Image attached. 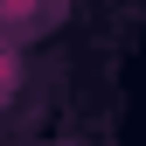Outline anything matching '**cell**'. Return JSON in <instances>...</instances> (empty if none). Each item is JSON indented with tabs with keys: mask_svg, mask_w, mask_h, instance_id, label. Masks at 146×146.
Returning <instances> with one entry per match:
<instances>
[{
	"mask_svg": "<svg viewBox=\"0 0 146 146\" xmlns=\"http://www.w3.org/2000/svg\"><path fill=\"white\" fill-rule=\"evenodd\" d=\"M49 14H56V0H0V21H14V28L49 21Z\"/></svg>",
	"mask_w": 146,
	"mask_h": 146,
	"instance_id": "6da1fadb",
	"label": "cell"
},
{
	"mask_svg": "<svg viewBox=\"0 0 146 146\" xmlns=\"http://www.w3.org/2000/svg\"><path fill=\"white\" fill-rule=\"evenodd\" d=\"M14 77H21V63H14L7 49H0V98H7V90H14Z\"/></svg>",
	"mask_w": 146,
	"mask_h": 146,
	"instance_id": "7a4b0ae2",
	"label": "cell"
}]
</instances>
